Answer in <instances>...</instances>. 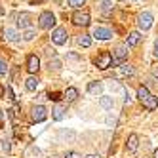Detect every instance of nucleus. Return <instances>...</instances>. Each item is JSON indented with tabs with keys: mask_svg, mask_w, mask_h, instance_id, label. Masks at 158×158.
Masks as SVG:
<instances>
[{
	"mask_svg": "<svg viewBox=\"0 0 158 158\" xmlns=\"http://www.w3.org/2000/svg\"><path fill=\"white\" fill-rule=\"evenodd\" d=\"M55 25V15L52 12H42L40 17H38V27L44 29V31H48Z\"/></svg>",
	"mask_w": 158,
	"mask_h": 158,
	"instance_id": "nucleus-1",
	"label": "nucleus"
},
{
	"mask_svg": "<svg viewBox=\"0 0 158 158\" xmlns=\"http://www.w3.org/2000/svg\"><path fill=\"white\" fill-rule=\"evenodd\" d=\"M152 14L151 12H143V14H139L137 15V27L141 29V31H149L151 27H152Z\"/></svg>",
	"mask_w": 158,
	"mask_h": 158,
	"instance_id": "nucleus-2",
	"label": "nucleus"
},
{
	"mask_svg": "<svg viewBox=\"0 0 158 158\" xmlns=\"http://www.w3.org/2000/svg\"><path fill=\"white\" fill-rule=\"evenodd\" d=\"M73 23L76 27H88L89 25V14L88 12H82V10H78V12L73 14Z\"/></svg>",
	"mask_w": 158,
	"mask_h": 158,
	"instance_id": "nucleus-3",
	"label": "nucleus"
},
{
	"mask_svg": "<svg viewBox=\"0 0 158 158\" xmlns=\"http://www.w3.org/2000/svg\"><path fill=\"white\" fill-rule=\"evenodd\" d=\"M95 65H97V69H101V71L109 69V67L112 65V55H110L109 52H103L101 55H97V59H95Z\"/></svg>",
	"mask_w": 158,
	"mask_h": 158,
	"instance_id": "nucleus-4",
	"label": "nucleus"
},
{
	"mask_svg": "<svg viewBox=\"0 0 158 158\" xmlns=\"http://www.w3.org/2000/svg\"><path fill=\"white\" fill-rule=\"evenodd\" d=\"M128 57V46H118L112 55V65H122L124 59Z\"/></svg>",
	"mask_w": 158,
	"mask_h": 158,
	"instance_id": "nucleus-5",
	"label": "nucleus"
},
{
	"mask_svg": "<svg viewBox=\"0 0 158 158\" xmlns=\"http://www.w3.org/2000/svg\"><path fill=\"white\" fill-rule=\"evenodd\" d=\"M52 40L57 44V46H61V44H65L67 42V31L63 29V27H57V29H53V32H52Z\"/></svg>",
	"mask_w": 158,
	"mask_h": 158,
	"instance_id": "nucleus-6",
	"label": "nucleus"
},
{
	"mask_svg": "<svg viewBox=\"0 0 158 158\" xmlns=\"http://www.w3.org/2000/svg\"><path fill=\"white\" fill-rule=\"evenodd\" d=\"M32 120H35V122H42V120H46V116H48V110L46 109H44L42 105H36V107H32Z\"/></svg>",
	"mask_w": 158,
	"mask_h": 158,
	"instance_id": "nucleus-7",
	"label": "nucleus"
},
{
	"mask_svg": "<svg viewBox=\"0 0 158 158\" xmlns=\"http://www.w3.org/2000/svg\"><path fill=\"white\" fill-rule=\"evenodd\" d=\"M92 36L97 38V40H109V38H112V32L109 29H105V27H95Z\"/></svg>",
	"mask_w": 158,
	"mask_h": 158,
	"instance_id": "nucleus-8",
	"label": "nucleus"
},
{
	"mask_svg": "<svg viewBox=\"0 0 158 158\" xmlns=\"http://www.w3.org/2000/svg\"><path fill=\"white\" fill-rule=\"evenodd\" d=\"M38 69H40V59L36 57V55H29L27 57V71L31 74H35Z\"/></svg>",
	"mask_w": 158,
	"mask_h": 158,
	"instance_id": "nucleus-9",
	"label": "nucleus"
},
{
	"mask_svg": "<svg viewBox=\"0 0 158 158\" xmlns=\"http://www.w3.org/2000/svg\"><path fill=\"white\" fill-rule=\"evenodd\" d=\"M137 147H139V137L135 133H131L130 137H128V143H126V151L128 152H135V151H137Z\"/></svg>",
	"mask_w": 158,
	"mask_h": 158,
	"instance_id": "nucleus-10",
	"label": "nucleus"
},
{
	"mask_svg": "<svg viewBox=\"0 0 158 158\" xmlns=\"http://www.w3.org/2000/svg\"><path fill=\"white\" fill-rule=\"evenodd\" d=\"M17 25L21 29H31V14H27V12L19 14L17 15Z\"/></svg>",
	"mask_w": 158,
	"mask_h": 158,
	"instance_id": "nucleus-11",
	"label": "nucleus"
},
{
	"mask_svg": "<svg viewBox=\"0 0 158 158\" xmlns=\"http://www.w3.org/2000/svg\"><path fill=\"white\" fill-rule=\"evenodd\" d=\"M52 116H53V120H63L65 118V105H61V103L55 105L52 109Z\"/></svg>",
	"mask_w": 158,
	"mask_h": 158,
	"instance_id": "nucleus-12",
	"label": "nucleus"
},
{
	"mask_svg": "<svg viewBox=\"0 0 158 158\" xmlns=\"http://www.w3.org/2000/svg\"><path fill=\"white\" fill-rule=\"evenodd\" d=\"M139 40H141V35H139L137 31H133V32H130V35H128L126 46L128 48H133V46H137V44H139Z\"/></svg>",
	"mask_w": 158,
	"mask_h": 158,
	"instance_id": "nucleus-13",
	"label": "nucleus"
},
{
	"mask_svg": "<svg viewBox=\"0 0 158 158\" xmlns=\"http://www.w3.org/2000/svg\"><path fill=\"white\" fill-rule=\"evenodd\" d=\"M38 84H40V80H38V76H35V74H31L25 80V88L29 89V92H35V89L38 88Z\"/></svg>",
	"mask_w": 158,
	"mask_h": 158,
	"instance_id": "nucleus-14",
	"label": "nucleus"
},
{
	"mask_svg": "<svg viewBox=\"0 0 158 158\" xmlns=\"http://www.w3.org/2000/svg\"><path fill=\"white\" fill-rule=\"evenodd\" d=\"M19 32L15 31V29H12V27H8V29H4V38L6 40H10V42H17L19 40Z\"/></svg>",
	"mask_w": 158,
	"mask_h": 158,
	"instance_id": "nucleus-15",
	"label": "nucleus"
},
{
	"mask_svg": "<svg viewBox=\"0 0 158 158\" xmlns=\"http://www.w3.org/2000/svg\"><path fill=\"white\" fill-rule=\"evenodd\" d=\"M74 137H76V133L71 130H59V133H57L59 141H74Z\"/></svg>",
	"mask_w": 158,
	"mask_h": 158,
	"instance_id": "nucleus-16",
	"label": "nucleus"
},
{
	"mask_svg": "<svg viewBox=\"0 0 158 158\" xmlns=\"http://www.w3.org/2000/svg\"><path fill=\"white\" fill-rule=\"evenodd\" d=\"M88 92L92 95H101L103 94V84L101 82H89L88 84Z\"/></svg>",
	"mask_w": 158,
	"mask_h": 158,
	"instance_id": "nucleus-17",
	"label": "nucleus"
},
{
	"mask_svg": "<svg viewBox=\"0 0 158 158\" xmlns=\"http://www.w3.org/2000/svg\"><path fill=\"white\" fill-rule=\"evenodd\" d=\"M149 97H151V92H149V88H147V86L137 88V99L141 101V103H143V101H147Z\"/></svg>",
	"mask_w": 158,
	"mask_h": 158,
	"instance_id": "nucleus-18",
	"label": "nucleus"
},
{
	"mask_svg": "<svg viewBox=\"0 0 158 158\" xmlns=\"http://www.w3.org/2000/svg\"><path fill=\"white\" fill-rule=\"evenodd\" d=\"M76 42H78V46L80 48H89V44H92V36L89 35H80L76 38Z\"/></svg>",
	"mask_w": 158,
	"mask_h": 158,
	"instance_id": "nucleus-19",
	"label": "nucleus"
},
{
	"mask_svg": "<svg viewBox=\"0 0 158 158\" xmlns=\"http://www.w3.org/2000/svg\"><path fill=\"white\" fill-rule=\"evenodd\" d=\"M63 97L69 101V103H71V101H76V97H78V89H76V88H67V92L63 94Z\"/></svg>",
	"mask_w": 158,
	"mask_h": 158,
	"instance_id": "nucleus-20",
	"label": "nucleus"
},
{
	"mask_svg": "<svg viewBox=\"0 0 158 158\" xmlns=\"http://www.w3.org/2000/svg\"><path fill=\"white\" fill-rule=\"evenodd\" d=\"M143 107H145L147 110H154V109L158 107V99H156L154 95H151L147 101H143Z\"/></svg>",
	"mask_w": 158,
	"mask_h": 158,
	"instance_id": "nucleus-21",
	"label": "nucleus"
},
{
	"mask_svg": "<svg viewBox=\"0 0 158 158\" xmlns=\"http://www.w3.org/2000/svg\"><path fill=\"white\" fill-rule=\"evenodd\" d=\"M99 105L109 110V109H112V105H114V99L109 97V95H103V97H101V101H99Z\"/></svg>",
	"mask_w": 158,
	"mask_h": 158,
	"instance_id": "nucleus-22",
	"label": "nucleus"
},
{
	"mask_svg": "<svg viewBox=\"0 0 158 158\" xmlns=\"http://www.w3.org/2000/svg\"><path fill=\"white\" fill-rule=\"evenodd\" d=\"M101 12L103 14H110L112 12V2L110 0H103V2H101Z\"/></svg>",
	"mask_w": 158,
	"mask_h": 158,
	"instance_id": "nucleus-23",
	"label": "nucleus"
},
{
	"mask_svg": "<svg viewBox=\"0 0 158 158\" xmlns=\"http://www.w3.org/2000/svg\"><path fill=\"white\" fill-rule=\"evenodd\" d=\"M120 71H122V74H124V76H131V74L135 73L131 65H122V69H120Z\"/></svg>",
	"mask_w": 158,
	"mask_h": 158,
	"instance_id": "nucleus-24",
	"label": "nucleus"
},
{
	"mask_svg": "<svg viewBox=\"0 0 158 158\" xmlns=\"http://www.w3.org/2000/svg\"><path fill=\"white\" fill-rule=\"evenodd\" d=\"M36 36V32H35V29H27L25 32H23V38L25 40H32V38H35Z\"/></svg>",
	"mask_w": 158,
	"mask_h": 158,
	"instance_id": "nucleus-25",
	"label": "nucleus"
},
{
	"mask_svg": "<svg viewBox=\"0 0 158 158\" xmlns=\"http://www.w3.org/2000/svg\"><path fill=\"white\" fill-rule=\"evenodd\" d=\"M67 2H69L71 8H80V6H84L86 0H67Z\"/></svg>",
	"mask_w": 158,
	"mask_h": 158,
	"instance_id": "nucleus-26",
	"label": "nucleus"
},
{
	"mask_svg": "<svg viewBox=\"0 0 158 158\" xmlns=\"http://www.w3.org/2000/svg\"><path fill=\"white\" fill-rule=\"evenodd\" d=\"M59 67H61V61H59L57 57H53V59H50V69H55V71H57Z\"/></svg>",
	"mask_w": 158,
	"mask_h": 158,
	"instance_id": "nucleus-27",
	"label": "nucleus"
},
{
	"mask_svg": "<svg viewBox=\"0 0 158 158\" xmlns=\"http://www.w3.org/2000/svg\"><path fill=\"white\" fill-rule=\"evenodd\" d=\"M6 73H8V65L4 59H0V74H6Z\"/></svg>",
	"mask_w": 158,
	"mask_h": 158,
	"instance_id": "nucleus-28",
	"label": "nucleus"
},
{
	"mask_svg": "<svg viewBox=\"0 0 158 158\" xmlns=\"http://www.w3.org/2000/svg\"><path fill=\"white\" fill-rule=\"evenodd\" d=\"M6 92H8V99H10V101H15V94H14L12 88H6Z\"/></svg>",
	"mask_w": 158,
	"mask_h": 158,
	"instance_id": "nucleus-29",
	"label": "nucleus"
},
{
	"mask_svg": "<svg viewBox=\"0 0 158 158\" xmlns=\"http://www.w3.org/2000/svg\"><path fill=\"white\" fill-rule=\"evenodd\" d=\"M50 99H53V101H59V99H61V94H59V92H53V94H50Z\"/></svg>",
	"mask_w": 158,
	"mask_h": 158,
	"instance_id": "nucleus-30",
	"label": "nucleus"
},
{
	"mask_svg": "<svg viewBox=\"0 0 158 158\" xmlns=\"http://www.w3.org/2000/svg\"><path fill=\"white\" fill-rule=\"evenodd\" d=\"M65 158H80V154L74 152V151H71V152H67V154H65Z\"/></svg>",
	"mask_w": 158,
	"mask_h": 158,
	"instance_id": "nucleus-31",
	"label": "nucleus"
},
{
	"mask_svg": "<svg viewBox=\"0 0 158 158\" xmlns=\"http://www.w3.org/2000/svg\"><path fill=\"white\" fill-rule=\"evenodd\" d=\"M154 55L158 57V38H156V42H154Z\"/></svg>",
	"mask_w": 158,
	"mask_h": 158,
	"instance_id": "nucleus-32",
	"label": "nucleus"
},
{
	"mask_svg": "<svg viewBox=\"0 0 158 158\" xmlns=\"http://www.w3.org/2000/svg\"><path fill=\"white\" fill-rule=\"evenodd\" d=\"M4 94H6V89H4V86L0 84V97H4Z\"/></svg>",
	"mask_w": 158,
	"mask_h": 158,
	"instance_id": "nucleus-33",
	"label": "nucleus"
},
{
	"mask_svg": "<svg viewBox=\"0 0 158 158\" xmlns=\"http://www.w3.org/2000/svg\"><path fill=\"white\" fill-rule=\"evenodd\" d=\"M2 149H4V151H6V152H8V151H10V143H8V141H6V143H4V145H2Z\"/></svg>",
	"mask_w": 158,
	"mask_h": 158,
	"instance_id": "nucleus-34",
	"label": "nucleus"
},
{
	"mask_svg": "<svg viewBox=\"0 0 158 158\" xmlns=\"http://www.w3.org/2000/svg\"><path fill=\"white\" fill-rule=\"evenodd\" d=\"M152 76H156V78H158V67H154V69H152Z\"/></svg>",
	"mask_w": 158,
	"mask_h": 158,
	"instance_id": "nucleus-35",
	"label": "nucleus"
},
{
	"mask_svg": "<svg viewBox=\"0 0 158 158\" xmlns=\"http://www.w3.org/2000/svg\"><path fill=\"white\" fill-rule=\"evenodd\" d=\"M86 158H101V156H99V154H88Z\"/></svg>",
	"mask_w": 158,
	"mask_h": 158,
	"instance_id": "nucleus-36",
	"label": "nucleus"
},
{
	"mask_svg": "<svg viewBox=\"0 0 158 158\" xmlns=\"http://www.w3.org/2000/svg\"><path fill=\"white\" fill-rule=\"evenodd\" d=\"M0 15H4V8L2 6H0Z\"/></svg>",
	"mask_w": 158,
	"mask_h": 158,
	"instance_id": "nucleus-37",
	"label": "nucleus"
},
{
	"mask_svg": "<svg viewBox=\"0 0 158 158\" xmlns=\"http://www.w3.org/2000/svg\"><path fill=\"white\" fill-rule=\"evenodd\" d=\"M0 126H2V110H0Z\"/></svg>",
	"mask_w": 158,
	"mask_h": 158,
	"instance_id": "nucleus-38",
	"label": "nucleus"
},
{
	"mask_svg": "<svg viewBox=\"0 0 158 158\" xmlns=\"http://www.w3.org/2000/svg\"><path fill=\"white\" fill-rule=\"evenodd\" d=\"M154 158H158V149H156V151H154Z\"/></svg>",
	"mask_w": 158,
	"mask_h": 158,
	"instance_id": "nucleus-39",
	"label": "nucleus"
}]
</instances>
